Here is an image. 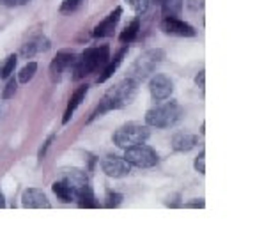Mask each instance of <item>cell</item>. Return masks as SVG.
Listing matches in <instances>:
<instances>
[{"mask_svg":"<svg viewBox=\"0 0 255 239\" xmlns=\"http://www.w3.org/2000/svg\"><path fill=\"white\" fill-rule=\"evenodd\" d=\"M136 94H138V82L133 78H124L123 82H119L117 85L110 87L107 91V94L103 96V100L100 101L98 108L92 112L91 119L89 122H92L94 119L98 117L105 116L107 112H112V110H119V108H124L128 105H131L135 101Z\"/></svg>","mask_w":255,"mask_h":239,"instance_id":"1","label":"cell"},{"mask_svg":"<svg viewBox=\"0 0 255 239\" xmlns=\"http://www.w3.org/2000/svg\"><path fill=\"white\" fill-rule=\"evenodd\" d=\"M110 60V48L100 46V48H87L78 59L73 62V78L82 80L87 75L100 71L107 66Z\"/></svg>","mask_w":255,"mask_h":239,"instance_id":"2","label":"cell"},{"mask_svg":"<svg viewBox=\"0 0 255 239\" xmlns=\"http://www.w3.org/2000/svg\"><path fill=\"white\" fill-rule=\"evenodd\" d=\"M183 117V108L175 101H167L165 105H159L156 108H151L145 114V122L152 127H170L177 124Z\"/></svg>","mask_w":255,"mask_h":239,"instance_id":"3","label":"cell"},{"mask_svg":"<svg viewBox=\"0 0 255 239\" xmlns=\"http://www.w3.org/2000/svg\"><path fill=\"white\" fill-rule=\"evenodd\" d=\"M163 59H165V50H161V48H152V50H147V52L142 53V55L133 62V66L129 68L128 76L133 78V80H136V82L140 84V82H143L145 78H149V75L154 71L158 64L163 62Z\"/></svg>","mask_w":255,"mask_h":239,"instance_id":"4","label":"cell"},{"mask_svg":"<svg viewBox=\"0 0 255 239\" xmlns=\"http://www.w3.org/2000/svg\"><path fill=\"white\" fill-rule=\"evenodd\" d=\"M149 127L147 126H142L138 122H126L116 129L114 133V143H116L117 147H123L128 149L131 147V145H136V143H145V140L149 138Z\"/></svg>","mask_w":255,"mask_h":239,"instance_id":"5","label":"cell"},{"mask_svg":"<svg viewBox=\"0 0 255 239\" xmlns=\"http://www.w3.org/2000/svg\"><path fill=\"white\" fill-rule=\"evenodd\" d=\"M124 159H126L129 165L138 167V168L156 167L159 161L154 149H151L149 145H145V143H136V145L128 147L126 152H124Z\"/></svg>","mask_w":255,"mask_h":239,"instance_id":"6","label":"cell"},{"mask_svg":"<svg viewBox=\"0 0 255 239\" xmlns=\"http://www.w3.org/2000/svg\"><path fill=\"white\" fill-rule=\"evenodd\" d=\"M59 181L66 183L73 191H75V197L78 195L80 191H84L89 186V177L82 168L76 167H64L59 170Z\"/></svg>","mask_w":255,"mask_h":239,"instance_id":"7","label":"cell"},{"mask_svg":"<svg viewBox=\"0 0 255 239\" xmlns=\"http://www.w3.org/2000/svg\"><path fill=\"white\" fill-rule=\"evenodd\" d=\"M172 91H174V84L165 75H154L149 82V92H151V98L154 101H163L170 98Z\"/></svg>","mask_w":255,"mask_h":239,"instance_id":"8","label":"cell"},{"mask_svg":"<svg viewBox=\"0 0 255 239\" xmlns=\"http://www.w3.org/2000/svg\"><path fill=\"white\" fill-rule=\"evenodd\" d=\"M101 168L108 177H114V179H121V177H126L129 172H131V165L128 163L124 158H116V156H108L101 161Z\"/></svg>","mask_w":255,"mask_h":239,"instance_id":"9","label":"cell"},{"mask_svg":"<svg viewBox=\"0 0 255 239\" xmlns=\"http://www.w3.org/2000/svg\"><path fill=\"white\" fill-rule=\"evenodd\" d=\"M161 30L168 36H179V37H193L197 36V30L190 23L179 20V18H163L161 21Z\"/></svg>","mask_w":255,"mask_h":239,"instance_id":"10","label":"cell"},{"mask_svg":"<svg viewBox=\"0 0 255 239\" xmlns=\"http://www.w3.org/2000/svg\"><path fill=\"white\" fill-rule=\"evenodd\" d=\"M75 59H76V55L73 52H59L57 53L55 59H53L52 64H50V78H52V82H60L62 73L66 71L69 66H73Z\"/></svg>","mask_w":255,"mask_h":239,"instance_id":"11","label":"cell"},{"mask_svg":"<svg viewBox=\"0 0 255 239\" xmlns=\"http://www.w3.org/2000/svg\"><path fill=\"white\" fill-rule=\"evenodd\" d=\"M21 206L27 209H48L50 207V200L44 195V191L39 188H28L21 195Z\"/></svg>","mask_w":255,"mask_h":239,"instance_id":"12","label":"cell"},{"mask_svg":"<svg viewBox=\"0 0 255 239\" xmlns=\"http://www.w3.org/2000/svg\"><path fill=\"white\" fill-rule=\"evenodd\" d=\"M121 16H123V7H116L103 21H100V23L96 25L92 34L96 37H110L114 34V30H116L117 23H119Z\"/></svg>","mask_w":255,"mask_h":239,"instance_id":"13","label":"cell"},{"mask_svg":"<svg viewBox=\"0 0 255 239\" xmlns=\"http://www.w3.org/2000/svg\"><path fill=\"white\" fill-rule=\"evenodd\" d=\"M199 143V136L191 135V133H177V135L172 138V147L177 152H188L191 149L197 147Z\"/></svg>","mask_w":255,"mask_h":239,"instance_id":"14","label":"cell"},{"mask_svg":"<svg viewBox=\"0 0 255 239\" xmlns=\"http://www.w3.org/2000/svg\"><path fill=\"white\" fill-rule=\"evenodd\" d=\"M89 91V85H82V87H78L75 92H73V96L69 98V103H68V108H66V112H64V117H62V124H68L69 120H71L73 114H75L76 108L82 105V101H84L85 94H87Z\"/></svg>","mask_w":255,"mask_h":239,"instance_id":"15","label":"cell"},{"mask_svg":"<svg viewBox=\"0 0 255 239\" xmlns=\"http://www.w3.org/2000/svg\"><path fill=\"white\" fill-rule=\"evenodd\" d=\"M126 52H128V48H123L119 53L116 55V59L114 60H108L107 62V66H105L103 69H101V75L98 76V84H103V82H107L108 78H110L114 73H116V69L119 68V64L123 62V59H124V55H126Z\"/></svg>","mask_w":255,"mask_h":239,"instance_id":"16","label":"cell"},{"mask_svg":"<svg viewBox=\"0 0 255 239\" xmlns=\"http://www.w3.org/2000/svg\"><path fill=\"white\" fill-rule=\"evenodd\" d=\"M161 4V12L165 18H177L183 12V2L184 0H154Z\"/></svg>","mask_w":255,"mask_h":239,"instance_id":"17","label":"cell"},{"mask_svg":"<svg viewBox=\"0 0 255 239\" xmlns=\"http://www.w3.org/2000/svg\"><path fill=\"white\" fill-rule=\"evenodd\" d=\"M52 190L62 202H73V200H76L75 191H73L66 183H62V181H55V183L52 184Z\"/></svg>","mask_w":255,"mask_h":239,"instance_id":"18","label":"cell"},{"mask_svg":"<svg viewBox=\"0 0 255 239\" xmlns=\"http://www.w3.org/2000/svg\"><path fill=\"white\" fill-rule=\"evenodd\" d=\"M138 30H140V18H135L131 23L128 25V27L121 32L119 41H121V43H124V44L133 43V41L136 39V36H138Z\"/></svg>","mask_w":255,"mask_h":239,"instance_id":"19","label":"cell"},{"mask_svg":"<svg viewBox=\"0 0 255 239\" xmlns=\"http://www.w3.org/2000/svg\"><path fill=\"white\" fill-rule=\"evenodd\" d=\"M36 71H37V64L36 62L25 64L23 68H21V71L18 73V84H28V82L34 78Z\"/></svg>","mask_w":255,"mask_h":239,"instance_id":"20","label":"cell"},{"mask_svg":"<svg viewBox=\"0 0 255 239\" xmlns=\"http://www.w3.org/2000/svg\"><path fill=\"white\" fill-rule=\"evenodd\" d=\"M16 62H18V57L16 55H9L7 59H5L4 66H2V69H0V78H9V76L14 73V68H16Z\"/></svg>","mask_w":255,"mask_h":239,"instance_id":"21","label":"cell"},{"mask_svg":"<svg viewBox=\"0 0 255 239\" xmlns=\"http://www.w3.org/2000/svg\"><path fill=\"white\" fill-rule=\"evenodd\" d=\"M126 2L131 5V9L136 14H143L149 7V0H126Z\"/></svg>","mask_w":255,"mask_h":239,"instance_id":"22","label":"cell"},{"mask_svg":"<svg viewBox=\"0 0 255 239\" xmlns=\"http://www.w3.org/2000/svg\"><path fill=\"white\" fill-rule=\"evenodd\" d=\"M16 87H18V80H14V78H11V76H9L7 85H5L4 92H2V100H11L12 96H14V92H16Z\"/></svg>","mask_w":255,"mask_h":239,"instance_id":"23","label":"cell"},{"mask_svg":"<svg viewBox=\"0 0 255 239\" xmlns=\"http://www.w3.org/2000/svg\"><path fill=\"white\" fill-rule=\"evenodd\" d=\"M123 202V195H121V193H116V191H114V193H112V191H108V195H107V204H105V206L107 207H117L119 206V204Z\"/></svg>","mask_w":255,"mask_h":239,"instance_id":"24","label":"cell"},{"mask_svg":"<svg viewBox=\"0 0 255 239\" xmlns=\"http://www.w3.org/2000/svg\"><path fill=\"white\" fill-rule=\"evenodd\" d=\"M82 4V0H64L62 5H60V12H71L75 11L78 5Z\"/></svg>","mask_w":255,"mask_h":239,"instance_id":"25","label":"cell"},{"mask_svg":"<svg viewBox=\"0 0 255 239\" xmlns=\"http://www.w3.org/2000/svg\"><path fill=\"white\" fill-rule=\"evenodd\" d=\"M193 167H195L197 172H200V174H206V152H200L199 158L195 159V163H193Z\"/></svg>","mask_w":255,"mask_h":239,"instance_id":"26","label":"cell"},{"mask_svg":"<svg viewBox=\"0 0 255 239\" xmlns=\"http://www.w3.org/2000/svg\"><path fill=\"white\" fill-rule=\"evenodd\" d=\"M4 5H7V7H14V5H25L28 4L30 0H0Z\"/></svg>","mask_w":255,"mask_h":239,"instance_id":"27","label":"cell"},{"mask_svg":"<svg viewBox=\"0 0 255 239\" xmlns=\"http://www.w3.org/2000/svg\"><path fill=\"white\" fill-rule=\"evenodd\" d=\"M188 7L191 11H199V9L204 7V0H188Z\"/></svg>","mask_w":255,"mask_h":239,"instance_id":"28","label":"cell"},{"mask_svg":"<svg viewBox=\"0 0 255 239\" xmlns=\"http://www.w3.org/2000/svg\"><path fill=\"white\" fill-rule=\"evenodd\" d=\"M53 138H55V135H52V136H50V138L46 140V142H44V145H43V147H41V151H39V159H43V158H44V154H46L48 147H50V145H52Z\"/></svg>","mask_w":255,"mask_h":239,"instance_id":"29","label":"cell"},{"mask_svg":"<svg viewBox=\"0 0 255 239\" xmlns=\"http://www.w3.org/2000/svg\"><path fill=\"white\" fill-rule=\"evenodd\" d=\"M204 78H206V71H200L199 75L195 76V84L199 85L200 89H204Z\"/></svg>","mask_w":255,"mask_h":239,"instance_id":"30","label":"cell"},{"mask_svg":"<svg viewBox=\"0 0 255 239\" xmlns=\"http://www.w3.org/2000/svg\"><path fill=\"white\" fill-rule=\"evenodd\" d=\"M206 204H204V200L200 199V200H193V202H188V204H184V207H204Z\"/></svg>","mask_w":255,"mask_h":239,"instance_id":"31","label":"cell"},{"mask_svg":"<svg viewBox=\"0 0 255 239\" xmlns=\"http://www.w3.org/2000/svg\"><path fill=\"white\" fill-rule=\"evenodd\" d=\"M5 207V197H4V193L0 191V209H4Z\"/></svg>","mask_w":255,"mask_h":239,"instance_id":"32","label":"cell"}]
</instances>
